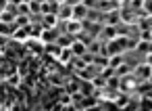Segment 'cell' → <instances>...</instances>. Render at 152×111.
Listing matches in <instances>:
<instances>
[{"instance_id":"cell-1","label":"cell","mask_w":152,"mask_h":111,"mask_svg":"<svg viewBox=\"0 0 152 111\" xmlns=\"http://www.w3.org/2000/svg\"><path fill=\"white\" fill-rule=\"evenodd\" d=\"M73 4L75 2H61V7H58V13H56V17H58V21H71L73 19Z\"/></svg>"},{"instance_id":"cell-2","label":"cell","mask_w":152,"mask_h":111,"mask_svg":"<svg viewBox=\"0 0 152 111\" xmlns=\"http://www.w3.org/2000/svg\"><path fill=\"white\" fill-rule=\"evenodd\" d=\"M135 80H137V82H148V80H152V67L146 65V63L137 65V67H135Z\"/></svg>"},{"instance_id":"cell-3","label":"cell","mask_w":152,"mask_h":111,"mask_svg":"<svg viewBox=\"0 0 152 111\" xmlns=\"http://www.w3.org/2000/svg\"><path fill=\"white\" fill-rule=\"evenodd\" d=\"M88 17V4L86 2H75L73 4V21H86Z\"/></svg>"},{"instance_id":"cell-4","label":"cell","mask_w":152,"mask_h":111,"mask_svg":"<svg viewBox=\"0 0 152 111\" xmlns=\"http://www.w3.org/2000/svg\"><path fill=\"white\" fill-rule=\"evenodd\" d=\"M58 38H61L58 30H44V32H42L40 42H42L44 46H48V44H56V40H58Z\"/></svg>"},{"instance_id":"cell-5","label":"cell","mask_w":152,"mask_h":111,"mask_svg":"<svg viewBox=\"0 0 152 111\" xmlns=\"http://www.w3.org/2000/svg\"><path fill=\"white\" fill-rule=\"evenodd\" d=\"M15 73H19V69H17L13 63H4L2 67H0V78H4V80H9V78L15 75Z\"/></svg>"},{"instance_id":"cell-6","label":"cell","mask_w":152,"mask_h":111,"mask_svg":"<svg viewBox=\"0 0 152 111\" xmlns=\"http://www.w3.org/2000/svg\"><path fill=\"white\" fill-rule=\"evenodd\" d=\"M71 53H73V57H77V59H81L86 53H88V46L86 44H81L79 40H75L73 44H71Z\"/></svg>"},{"instance_id":"cell-7","label":"cell","mask_w":152,"mask_h":111,"mask_svg":"<svg viewBox=\"0 0 152 111\" xmlns=\"http://www.w3.org/2000/svg\"><path fill=\"white\" fill-rule=\"evenodd\" d=\"M25 48H27L29 53H36V55H42V53H44V44H42L40 40H36V42H34V40H27V42H25Z\"/></svg>"},{"instance_id":"cell-8","label":"cell","mask_w":152,"mask_h":111,"mask_svg":"<svg viewBox=\"0 0 152 111\" xmlns=\"http://www.w3.org/2000/svg\"><path fill=\"white\" fill-rule=\"evenodd\" d=\"M42 25H44V30H56V25H58V17H56V15H44Z\"/></svg>"},{"instance_id":"cell-9","label":"cell","mask_w":152,"mask_h":111,"mask_svg":"<svg viewBox=\"0 0 152 111\" xmlns=\"http://www.w3.org/2000/svg\"><path fill=\"white\" fill-rule=\"evenodd\" d=\"M131 71H133V67H131L129 63H123V65H119V67L115 69V75L123 80V78H127V75H131Z\"/></svg>"},{"instance_id":"cell-10","label":"cell","mask_w":152,"mask_h":111,"mask_svg":"<svg viewBox=\"0 0 152 111\" xmlns=\"http://www.w3.org/2000/svg\"><path fill=\"white\" fill-rule=\"evenodd\" d=\"M44 53H46L48 57H52V59H58L61 53H63V48H61L58 44H48V46H44Z\"/></svg>"},{"instance_id":"cell-11","label":"cell","mask_w":152,"mask_h":111,"mask_svg":"<svg viewBox=\"0 0 152 111\" xmlns=\"http://www.w3.org/2000/svg\"><path fill=\"white\" fill-rule=\"evenodd\" d=\"M73 42H75V36H69V34H63V36L56 40V44H58L61 48H71Z\"/></svg>"},{"instance_id":"cell-12","label":"cell","mask_w":152,"mask_h":111,"mask_svg":"<svg viewBox=\"0 0 152 111\" xmlns=\"http://www.w3.org/2000/svg\"><path fill=\"white\" fill-rule=\"evenodd\" d=\"M73 53H71V48H63V53H61V57H58V63L61 65H67V63H73Z\"/></svg>"},{"instance_id":"cell-13","label":"cell","mask_w":152,"mask_h":111,"mask_svg":"<svg viewBox=\"0 0 152 111\" xmlns=\"http://www.w3.org/2000/svg\"><path fill=\"white\" fill-rule=\"evenodd\" d=\"M83 96H94L96 94V88H94V84L92 82H81V90H79Z\"/></svg>"},{"instance_id":"cell-14","label":"cell","mask_w":152,"mask_h":111,"mask_svg":"<svg viewBox=\"0 0 152 111\" xmlns=\"http://www.w3.org/2000/svg\"><path fill=\"white\" fill-rule=\"evenodd\" d=\"M125 63V57L123 55H117V57H110V61H108V67L110 69H117L119 65H123Z\"/></svg>"},{"instance_id":"cell-15","label":"cell","mask_w":152,"mask_h":111,"mask_svg":"<svg viewBox=\"0 0 152 111\" xmlns=\"http://www.w3.org/2000/svg\"><path fill=\"white\" fill-rule=\"evenodd\" d=\"M106 88H110V90H119V88H121V78H117V75L108 78V80H106Z\"/></svg>"},{"instance_id":"cell-16","label":"cell","mask_w":152,"mask_h":111,"mask_svg":"<svg viewBox=\"0 0 152 111\" xmlns=\"http://www.w3.org/2000/svg\"><path fill=\"white\" fill-rule=\"evenodd\" d=\"M50 82L54 86H67V80L61 75V73H50Z\"/></svg>"},{"instance_id":"cell-17","label":"cell","mask_w":152,"mask_h":111,"mask_svg":"<svg viewBox=\"0 0 152 111\" xmlns=\"http://www.w3.org/2000/svg\"><path fill=\"white\" fill-rule=\"evenodd\" d=\"M96 103H98V98H96V96H86V98L81 101V107H83V109H90V107H94Z\"/></svg>"},{"instance_id":"cell-18","label":"cell","mask_w":152,"mask_h":111,"mask_svg":"<svg viewBox=\"0 0 152 111\" xmlns=\"http://www.w3.org/2000/svg\"><path fill=\"white\" fill-rule=\"evenodd\" d=\"M19 15L31 17V11H29V2H19Z\"/></svg>"},{"instance_id":"cell-19","label":"cell","mask_w":152,"mask_h":111,"mask_svg":"<svg viewBox=\"0 0 152 111\" xmlns=\"http://www.w3.org/2000/svg\"><path fill=\"white\" fill-rule=\"evenodd\" d=\"M92 84H94V88H102V90L106 88V80H104L102 75H96V78L92 80Z\"/></svg>"},{"instance_id":"cell-20","label":"cell","mask_w":152,"mask_h":111,"mask_svg":"<svg viewBox=\"0 0 152 111\" xmlns=\"http://www.w3.org/2000/svg\"><path fill=\"white\" fill-rule=\"evenodd\" d=\"M31 15H42V2H29Z\"/></svg>"},{"instance_id":"cell-21","label":"cell","mask_w":152,"mask_h":111,"mask_svg":"<svg viewBox=\"0 0 152 111\" xmlns=\"http://www.w3.org/2000/svg\"><path fill=\"white\" fill-rule=\"evenodd\" d=\"M21 80H23V78H21V73H15V75H11L7 82H9L11 86H21Z\"/></svg>"},{"instance_id":"cell-22","label":"cell","mask_w":152,"mask_h":111,"mask_svg":"<svg viewBox=\"0 0 152 111\" xmlns=\"http://www.w3.org/2000/svg\"><path fill=\"white\" fill-rule=\"evenodd\" d=\"M129 105V96L127 94H119V98H117V107H127Z\"/></svg>"},{"instance_id":"cell-23","label":"cell","mask_w":152,"mask_h":111,"mask_svg":"<svg viewBox=\"0 0 152 111\" xmlns=\"http://www.w3.org/2000/svg\"><path fill=\"white\" fill-rule=\"evenodd\" d=\"M137 50L144 53V55H148L150 53V42H137Z\"/></svg>"}]
</instances>
